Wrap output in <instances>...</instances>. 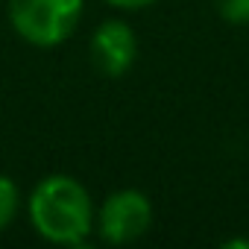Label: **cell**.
<instances>
[{
    "instance_id": "6da1fadb",
    "label": "cell",
    "mask_w": 249,
    "mask_h": 249,
    "mask_svg": "<svg viewBox=\"0 0 249 249\" xmlns=\"http://www.w3.org/2000/svg\"><path fill=\"white\" fill-rule=\"evenodd\" d=\"M27 214L38 237H44L53 246L88 243L97 220L91 194L79 179L68 173L44 176L27 199Z\"/></svg>"
},
{
    "instance_id": "7a4b0ae2",
    "label": "cell",
    "mask_w": 249,
    "mask_h": 249,
    "mask_svg": "<svg viewBox=\"0 0 249 249\" xmlns=\"http://www.w3.org/2000/svg\"><path fill=\"white\" fill-rule=\"evenodd\" d=\"M9 24L33 47H59L76 30L85 0H9Z\"/></svg>"
},
{
    "instance_id": "3957f363",
    "label": "cell",
    "mask_w": 249,
    "mask_h": 249,
    "mask_svg": "<svg viewBox=\"0 0 249 249\" xmlns=\"http://www.w3.org/2000/svg\"><path fill=\"white\" fill-rule=\"evenodd\" d=\"M94 226L100 237L111 246L135 243L153 226V202L144 191H135V188L114 191L103 199Z\"/></svg>"
},
{
    "instance_id": "277c9868",
    "label": "cell",
    "mask_w": 249,
    "mask_h": 249,
    "mask_svg": "<svg viewBox=\"0 0 249 249\" xmlns=\"http://www.w3.org/2000/svg\"><path fill=\"white\" fill-rule=\"evenodd\" d=\"M91 62L106 76H123L138 62V36L135 30L120 21L108 18L103 21L91 36Z\"/></svg>"
},
{
    "instance_id": "5b68a950",
    "label": "cell",
    "mask_w": 249,
    "mask_h": 249,
    "mask_svg": "<svg viewBox=\"0 0 249 249\" xmlns=\"http://www.w3.org/2000/svg\"><path fill=\"white\" fill-rule=\"evenodd\" d=\"M18 208H21V191L15 179L0 173V231L12 226V220L18 217Z\"/></svg>"
},
{
    "instance_id": "8992f818",
    "label": "cell",
    "mask_w": 249,
    "mask_h": 249,
    "mask_svg": "<svg viewBox=\"0 0 249 249\" xmlns=\"http://www.w3.org/2000/svg\"><path fill=\"white\" fill-rule=\"evenodd\" d=\"M214 9L231 27H246L249 24V0H214Z\"/></svg>"
},
{
    "instance_id": "52a82bcc",
    "label": "cell",
    "mask_w": 249,
    "mask_h": 249,
    "mask_svg": "<svg viewBox=\"0 0 249 249\" xmlns=\"http://www.w3.org/2000/svg\"><path fill=\"white\" fill-rule=\"evenodd\" d=\"M108 6H114V9H123V12H135V9H147V6H153L156 0H106Z\"/></svg>"
},
{
    "instance_id": "ba28073f",
    "label": "cell",
    "mask_w": 249,
    "mask_h": 249,
    "mask_svg": "<svg viewBox=\"0 0 249 249\" xmlns=\"http://www.w3.org/2000/svg\"><path fill=\"white\" fill-rule=\"evenodd\" d=\"M223 249H249V237H231V240H223Z\"/></svg>"
}]
</instances>
